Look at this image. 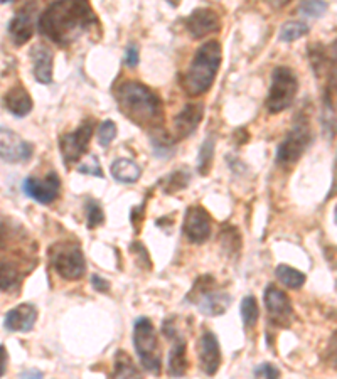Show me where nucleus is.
Masks as SVG:
<instances>
[{"label":"nucleus","mask_w":337,"mask_h":379,"mask_svg":"<svg viewBox=\"0 0 337 379\" xmlns=\"http://www.w3.org/2000/svg\"><path fill=\"white\" fill-rule=\"evenodd\" d=\"M133 346L142 368L150 374L161 376L162 353L158 346L156 327L149 317H138L133 324Z\"/></svg>","instance_id":"obj_4"},{"label":"nucleus","mask_w":337,"mask_h":379,"mask_svg":"<svg viewBox=\"0 0 337 379\" xmlns=\"http://www.w3.org/2000/svg\"><path fill=\"white\" fill-rule=\"evenodd\" d=\"M240 312H241V318H243L245 327H255L256 322H258L260 317V309H258V302L256 298L253 297L252 293L247 295V297L241 300L240 305Z\"/></svg>","instance_id":"obj_27"},{"label":"nucleus","mask_w":337,"mask_h":379,"mask_svg":"<svg viewBox=\"0 0 337 379\" xmlns=\"http://www.w3.org/2000/svg\"><path fill=\"white\" fill-rule=\"evenodd\" d=\"M34 155V145L24 140L14 130L0 127V159L9 163H21L31 161Z\"/></svg>","instance_id":"obj_12"},{"label":"nucleus","mask_w":337,"mask_h":379,"mask_svg":"<svg viewBox=\"0 0 337 379\" xmlns=\"http://www.w3.org/2000/svg\"><path fill=\"white\" fill-rule=\"evenodd\" d=\"M3 106H6V110L10 111L14 117L24 118L33 111L34 103L26 88L22 85H15L12 86L6 93V97H3Z\"/></svg>","instance_id":"obj_21"},{"label":"nucleus","mask_w":337,"mask_h":379,"mask_svg":"<svg viewBox=\"0 0 337 379\" xmlns=\"http://www.w3.org/2000/svg\"><path fill=\"white\" fill-rule=\"evenodd\" d=\"M51 266L65 280L74 282L83 278L86 271V260L83 255L81 246L74 241H59L54 243L47 250Z\"/></svg>","instance_id":"obj_6"},{"label":"nucleus","mask_w":337,"mask_h":379,"mask_svg":"<svg viewBox=\"0 0 337 379\" xmlns=\"http://www.w3.org/2000/svg\"><path fill=\"white\" fill-rule=\"evenodd\" d=\"M265 2H267L273 10H280L283 9V7H287L288 3H290V0H265Z\"/></svg>","instance_id":"obj_38"},{"label":"nucleus","mask_w":337,"mask_h":379,"mask_svg":"<svg viewBox=\"0 0 337 379\" xmlns=\"http://www.w3.org/2000/svg\"><path fill=\"white\" fill-rule=\"evenodd\" d=\"M299 93V79L288 66H277L272 73V85H270L267 97V110L272 115L281 113L295 99Z\"/></svg>","instance_id":"obj_7"},{"label":"nucleus","mask_w":337,"mask_h":379,"mask_svg":"<svg viewBox=\"0 0 337 379\" xmlns=\"http://www.w3.org/2000/svg\"><path fill=\"white\" fill-rule=\"evenodd\" d=\"M307 34H309L307 24L300 21H290V22H285L283 26H281L279 39L281 42H293Z\"/></svg>","instance_id":"obj_28"},{"label":"nucleus","mask_w":337,"mask_h":379,"mask_svg":"<svg viewBox=\"0 0 337 379\" xmlns=\"http://www.w3.org/2000/svg\"><path fill=\"white\" fill-rule=\"evenodd\" d=\"M91 285H93V289L100 293L110 292V282L106 280V278H101L100 275H93V277H91Z\"/></svg>","instance_id":"obj_36"},{"label":"nucleus","mask_w":337,"mask_h":379,"mask_svg":"<svg viewBox=\"0 0 337 379\" xmlns=\"http://www.w3.org/2000/svg\"><path fill=\"white\" fill-rule=\"evenodd\" d=\"M21 285V271L14 263L0 260V292H10Z\"/></svg>","instance_id":"obj_24"},{"label":"nucleus","mask_w":337,"mask_h":379,"mask_svg":"<svg viewBox=\"0 0 337 379\" xmlns=\"http://www.w3.org/2000/svg\"><path fill=\"white\" fill-rule=\"evenodd\" d=\"M188 302L194 303L202 315L217 317L226 314L231 305V297L216 289V280L211 275H202L194 282L192 290L188 293Z\"/></svg>","instance_id":"obj_5"},{"label":"nucleus","mask_w":337,"mask_h":379,"mask_svg":"<svg viewBox=\"0 0 337 379\" xmlns=\"http://www.w3.org/2000/svg\"><path fill=\"white\" fill-rule=\"evenodd\" d=\"M113 376L115 378H138L140 376L138 369L135 368L132 357H130L124 349H120L117 354H115Z\"/></svg>","instance_id":"obj_26"},{"label":"nucleus","mask_w":337,"mask_h":379,"mask_svg":"<svg viewBox=\"0 0 337 379\" xmlns=\"http://www.w3.org/2000/svg\"><path fill=\"white\" fill-rule=\"evenodd\" d=\"M327 9L329 6L324 0H302L299 7V10L307 17H322Z\"/></svg>","instance_id":"obj_31"},{"label":"nucleus","mask_w":337,"mask_h":379,"mask_svg":"<svg viewBox=\"0 0 337 379\" xmlns=\"http://www.w3.org/2000/svg\"><path fill=\"white\" fill-rule=\"evenodd\" d=\"M202 117H204V105L202 103H189L181 113L174 118V130H176L177 140L188 138L199 129Z\"/></svg>","instance_id":"obj_19"},{"label":"nucleus","mask_w":337,"mask_h":379,"mask_svg":"<svg viewBox=\"0 0 337 379\" xmlns=\"http://www.w3.org/2000/svg\"><path fill=\"white\" fill-rule=\"evenodd\" d=\"M122 115L142 129H157L164 122V105L156 91L142 83L124 81L115 91Z\"/></svg>","instance_id":"obj_2"},{"label":"nucleus","mask_w":337,"mask_h":379,"mask_svg":"<svg viewBox=\"0 0 337 379\" xmlns=\"http://www.w3.org/2000/svg\"><path fill=\"white\" fill-rule=\"evenodd\" d=\"M162 332L165 334V337L172 341V347L169 350V364H167V373L172 378H182L186 376L189 369V359H188V344H186V339L181 336L179 330H177L176 324L165 321L162 325Z\"/></svg>","instance_id":"obj_10"},{"label":"nucleus","mask_w":337,"mask_h":379,"mask_svg":"<svg viewBox=\"0 0 337 379\" xmlns=\"http://www.w3.org/2000/svg\"><path fill=\"white\" fill-rule=\"evenodd\" d=\"M275 277H277V280H279L280 283H283V285L290 290L302 289V287L305 285V280H307V277H305L302 271L292 268V266H288V265L277 266Z\"/></svg>","instance_id":"obj_23"},{"label":"nucleus","mask_w":337,"mask_h":379,"mask_svg":"<svg viewBox=\"0 0 337 379\" xmlns=\"http://www.w3.org/2000/svg\"><path fill=\"white\" fill-rule=\"evenodd\" d=\"M312 142V131L307 122H297L293 129L288 131L285 140L277 149V162L285 169H290L300 161L304 152Z\"/></svg>","instance_id":"obj_8"},{"label":"nucleus","mask_w":337,"mask_h":379,"mask_svg":"<svg viewBox=\"0 0 337 379\" xmlns=\"http://www.w3.org/2000/svg\"><path fill=\"white\" fill-rule=\"evenodd\" d=\"M253 374H255V378H268V379L280 378V371L273 364H270V362H263V364H260Z\"/></svg>","instance_id":"obj_34"},{"label":"nucleus","mask_w":337,"mask_h":379,"mask_svg":"<svg viewBox=\"0 0 337 379\" xmlns=\"http://www.w3.org/2000/svg\"><path fill=\"white\" fill-rule=\"evenodd\" d=\"M186 238L194 245H202L211 236V218L209 213L201 206L188 207L182 225Z\"/></svg>","instance_id":"obj_14"},{"label":"nucleus","mask_w":337,"mask_h":379,"mask_svg":"<svg viewBox=\"0 0 337 379\" xmlns=\"http://www.w3.org/2000/svg\"><path fill=\"white\" fill-rule=\"evenodd\" d=\"M31 58L34 63V78L41 85H51L53 83V66L54 54L46 44H35L31 49Z\"/></svg>","instance_id":"obj_20"},{"label":"nucleus","mask_w":337,"mask_h":379,"mask_svg":"<svg viewBox=\"0 0 337 379\" xmlns=\"http://www.w3.org/2000/svg\"><path fill=\"white\" fill-rule=\"evenodd\" d=\"M186 29L194 39H204L211 34H217L221 31V19L213 9L192 10V14L186 19Z\"/></svg>","instance_id":"obj_15"},{"label":"nucleus","mask_w":337,"mask_h":379,"mask_svg":"<svg viewBox=\"0 0 337 379\" xmlns=\"http://www.w3.org/2000/svg\"><path fill=\"white\" fill-rule=\"evenodd\" d=\"M7 361H9V356H7V349L6 346L0 344V378L6 374L7 371Z\"/></svg>","instance_id":"obj_37"},{"label":"nucleus","mask_w":337,"mask_h":379,"mask_svg":"<svg viewBox=\"0 0 337 379\" xmlns=\"http://www.w3.org/2000/svg\"><path fill=\"white\" fill-rule=\"evenodd\" d=\"M24 193L29 195L31 199H34L39 204H51L59 197V193H61V179L56 172H49L44 179L38 177H27L24 181L22 186Z\"/></svg>","instance_id":"obj_13"},{"label":"nucleus","mask_w":337,"mask_h":379,"mask_svg":"<svg viewBox=\"0 0 337 379\" xmlns=\"http://www.w3.org/2000/svg\"><path fill=\"white\" fill-rule=\"evenodd\" d=\"M110 172L115 181L122 182V184H135L140 179L142 169L132 159H117L110 167Z\"/></svg>","instance_id":"obj_22"},{"label":"nucleus","mask_w":337,"mask_h":379,"mask_svg":"<svg viewBox=\"0 0 337 379\" xmlns=\"http://www.w3.org/2000/svg\"><path fill=\"white\" fill-rule=\"evenodd\" d=\"M93 26H100L88 0H54L39 17V33L61 47L71 46Z\"/></svg>","instance_id":"obj_1"},{"label":"nucleus","mask_w":337,"mask_h":379,"mask_svg":"<svg viewBox=\"0 0 337 379\" xmlns=\"http://www.w3.org/2000/svg\"><path fill=\"white\" fill-rule=\"evenodd\" d=\"M214 149H216V137L211 135L204 140L201 145L199 154H197V172H199L202 177L209 174L211 170V163L214 161Z\"/></svg>","instance_id":"obj_25"},{"label":"nucleus","mask_w":337,"mask_h":379,"mask_svg":"<svg viewBox=\"0 0 337 379\" xmlns=\"http://www.w3.org/2000/svg\"><path fill=\"white\" fill-rule=\"evenodd\" d=\"M223 51L217 41H208L197 49L188 73L182 78V90L188 97H201L213 86L220 71Z\"/></svg>","instance_id":"obj_3"},{"label":"nucleus","mask_w":337,"mask_h":379,"mask_svg":"<svg viewBox=\"0 0 337 379\" xmlns=\"http://www.w3.org/2000/svg\"><path fill=\"white\" fill-rule=\"evenodd\" d=\"M138 61H140V56H138V47L137 46H129L125 53V65L129 67H137Z\"/></svg>","instance_id":"obj_35"},{"label":"nucleus","mask_w":337,"mask_h":379,"mask_svg":"<svg viewBox=\"0 0 337 379\" xmlns=\"http://www.w3.org/2000/svg\"><path fill=\"white\" fill-rule=\"evenodd\" d=\"M38 321V309L33 303H21L3 317V327L9 332H31Z\"/></svg>","instance_id":"obj_18"},{"label":"nucleus","mask_w":337,"mask_h":379,"mask_svg":"<svg viewBox=\"0 0 337 379\" xmlns=\"http://www.w3.org/2000/svg\"><path fill=\"white\" fill-rule=\"evenodd\" d=\"M3 246V227L0 226V248Z\"/></svg>","instance_id":"obj_40"},{"label":"nucleus","mask_w":337,"mask_h":379,"mask_svg":"<svg viewBox=\"0 0 337 379\" xmlns=\"http://www.w3.org/2000/svg\"><path fill=\"white\" fill-rule=\"evenodd\" d=\"M94 123L93 120H85L76 130L71 134H65L59 137V152L63 155L66 167H71L73 163L81 161L83 155L88 152V145L93 135Z\"/></svg>","instance_id":"obj_9"},{"label":"nucleus","mask_w":337,"mask_h":379,"mask_svg":"<svg viewBox=\"0 0 337 379\" xmlns=\"http://www.w3.org/2000/svg\"><path fill=\"white\" fill-rule=\"evenodd\" d=\"M189 181H191V175L188 172H182V170H177V172L167 175L165 179H162V189H164V193L172 194L177 193V191L186 189V187L189 186Z\"/></svg>","instance_id":"obj_29"},{"label":"nucleus","mask_w":337,"mask_h":379,"mask_svg":"<svg viewBox=\"0 0 337 379\" xmlns=\"http://www.w3.org/2000/svg\"><path fill=\"white\" fill-rule=\"evenodd\" d=\"M115 137H117V125H115V122H112V120L101 122L100 129H98V143L101 147H108L115 140Z\"/></svg>","instance_id":"obj_32"},{"label":"nucleus","mask_w":337,"mask_h":379,"mask_svg":"<svg viewBox=\"0 0 337 379\" xmlns=\"http://www.w3.org/2000/svg\"><path fill=\"white\" fill-rule=\"evenodd\" d=\"M86 226L88 229H94V227L101 226L105 223V213H103V207L100 202L94 201V199H88L86 201Z\"/></svg>","instance_id":"obj_30"},{"label":"nucleus","mask_w":337,"mask_h":379,"mask_svg":"<svg viewBox=\"0 0 337 379\" xmlns=\"http://www.w3.org/2000/svg\"><path fill=\"white\" fill-rule=\"evenodd\" d=\"M169 2H170V6H172V7L179 6V0H169Z\"/></svg>","instance_id":"obj_41"},{"label":"nucleus","mask_w":337,"mask_h":379,"mask_svg":"<svg viewBox=\"0 0 337 379\" xmlns=\"http://www.w3.org/2000/svg\"><path fill=\"white\" fill-rule=\"evenodd\" d=\"M78 172L81 174H88V175H94V177H105L103 175V169L100 166V162H98L97 155H90V162L83 163V166L78 167Z\"/></svg>","instance_id":"obj_33"},{"label":"nucleus","mask_w":337,"mask_h":379,"mask_svg":"<svg viewBox=\"0 0 337 379\" xmlns=\"http://www.w3.org/2000/svg\"><path fill=\"white\" fill-rule=\"evenodd\" d=\"M199 368L208 376H214L221 366V347L216 334L206 330L199 339Z\"/></svg>","instance_id":"obj_17"},{"label":"nucleus","mask_w":337,"mask_h":379,"mask_svg":"<svg viewBox=\"0 0 337 379\" xmlns=\"http://www.w3.org/2000/svg\"><path fill=\"white\" fill-rule=\"evenodd\" d=\"M29 376H35V378H42V373L38 369H33V371H26V373L21 374V378H29Z\"/></svg>","instance_id":"obj_39"},{"label":"nucleus","mask_w":337,"mask_h":379,"mask_svg":"<svg viewBox=\"0 0 337 379\" xmlns=\"http://www.w3.org/2000/svg\"><path fill=\"white\" fill-rule=\"evenodd\" d=\"M9 2H14V0H0V3H9Z\"/></svg>","instance_id":"obj_42"},{"label":"nucleus","mask_w":337,"mask_h":379,"mask_svg":"<svg viewBox=\"0 0 337 379\" xmlns=\"http://www.w3.org/2000/svg\"><path fill=\"white\" fill-rule=\"evenodd\" d=\"M263 298L270 322L279 327H290L293 318V307L287 293L280 290L279 287L268 285L265 289Z\"/></svg>","instance_id":"obj_11"},{"label":"nucleus","mask_w":337,"mask_h":379,"mask_svg":"<svg viewBox=\"0 0 337 379\" xmlns=\"http://www.w3.org/2000/svg\"><path fill=\"white\" fill-rule=\"evenodd\" d=\"M35 9H38V7H35L34 2L26 3L9 22V27H7V29H9V35L15 46H24V44H27L33 39Z\"/></svg>","instance_id":"obj_16"}]
</instances>
